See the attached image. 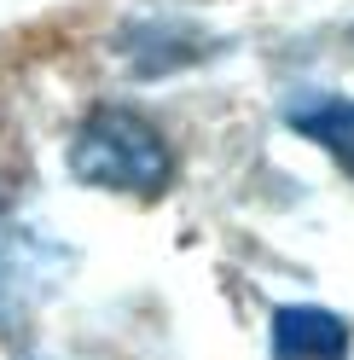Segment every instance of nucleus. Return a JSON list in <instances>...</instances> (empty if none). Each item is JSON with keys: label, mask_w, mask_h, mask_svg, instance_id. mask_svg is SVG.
Returning <instances> with one entry per match:
<instances>
[{"label": "nucleus", "mask_w": 354, "mask_h": 360, "mask_svg": "<svg viewBox=\"0 0 354 360\" xmlns=\"http://www.w3.org/2000/svg\"><path fill=\"white\" fill-rule=\"evenodd\" d=\"M348 326L325 308H279L273 314V360H343Z\"/></svg>", "instance_id": "f03ea898"}, {"label": "nucleus", "mask_w": 354, "mask_h": 360, "mask_svg": "<svg viewBox=\"0 0 354 360\" xmlns=\"http://www.w3.org/2000/svg\"><path fill=\"white\" fill-rule=\"evenodd\" d=\"M70 174L105 192H134V198H157L174 174V151L140 110L105 105L93 110L76 140H70Z\"/></svg>", "instance_id": "f257e3e1"}, {"label": "nucleus", "mask_w": 354, "mask_h": 360, "mask_svg": "<svg viewBox=\"0 0 354 360\" xmlns=\"http://www.w3.org/2000/svg\"><path fill=\"white\" fill-rule=\"evenodd\" d=\"M291 128L320 140L337 163L354 174V99H308L291 110Z\"/></svg>", "instance_id": "7ed1b4c3"}]
</instances>
